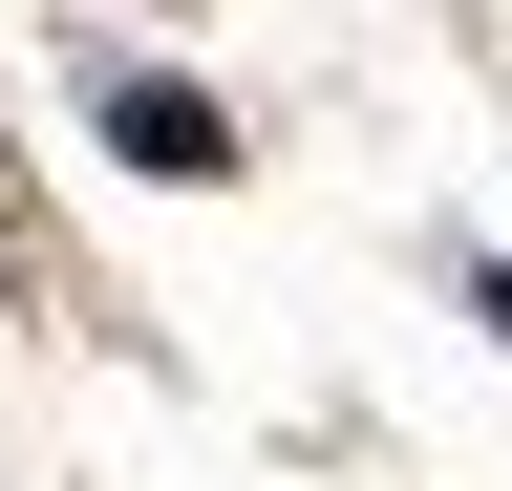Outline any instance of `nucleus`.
Segmentation results:
<instances>
[{
    "mask_svg": "<svg viewBox=\"0 0 512 491\" xmlns=\"http://www.w3.org/2000/svg\"><path fill=\"white\" fill-rule=\"evenodd\" d=\"M86 150L128 171V193H235V171H256V129H235V107L192 86V65H128V43L86 65Z\"/></svg>",
    "mask_w": 512,
    "mask_h": 491,
    "instance_id": "f257e3e1",
    "label": "nucleus"
},
{
    "mask_svg": "<svg viewBox=\"0 0 512 491\" xmlns=\"http://www.w3.org/2000/svg\"><path fill=\"white\" fill-rule=\"evenodd\" d=\"M470 321H491V342H512V257H470Z\"/></svg>",
    "mask_w": 512,
    "mask_h": 491,
    "instance_id": "f03ea898",
    "label": "nucleus"
}]
</instances>
